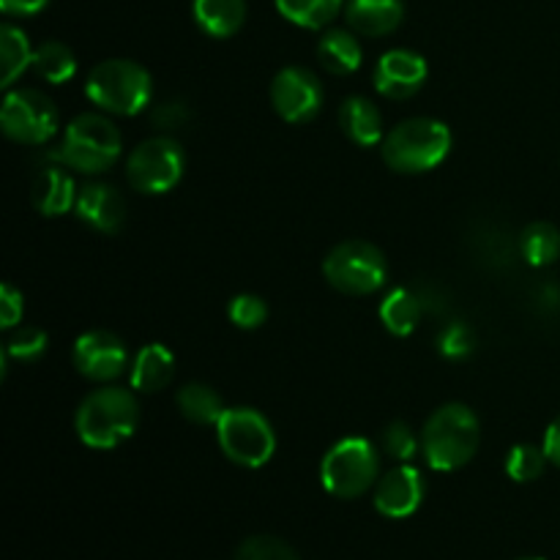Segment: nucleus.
<instances>
[{
	"mask_svg": "<svg viewBox=\"0 0 560 560\" xmlns=\"http://www.w3.org/2000/svg\"><path fill=\"white\" fill-rule=\"evenodd\" d=\"M317 60H320L328 74L348 77L361 69L364 49H361V42L355 38L353 31L328 27L320 36V42H317Z\"/></svg>",
	"mask_w": 560,
	"mask_h": 560,
	"instance_id": "aec40b11",
	"label": "nucleus"
},
{
	"mask_svg": "<svg viewBox=\"0 0 560 560\" xmlns=\"http://www.w3.org/2000/svg\"><path fill=\"white\" fill-rule=\"evenodd\" d=\"M31 71L38 80L49 82V85H63V82H69L77 74V58L71 52V47L49 38V42H42L38 47H33Z\"/></svg>",
	"mask_w": 560,
	"mask_h": 560,
	"instance_id": "5701e85b",
	"label": "nucleus"
},
{
	"mask_svg": "<svg viewBox=\"0 0 560 560\" xmlns=\"http://www.w3.org/2000/svg\"><path fill=\"white\" fill-rule=\"evenodd\" d=\"M421 310H424V301L419 299V293H413L410 288H397L383 299L381 320L394 337H410L419 326Z\"/></svg>",
	"mask_w": 560,
	"mask_h": 560,
	"instance_id": "4be33fe9",
	"label": "nucleus"
},
{
	"mask_svg": "<svg viewBox=\"0 0 560 560\" xmlns=\"http://www.w3.org/2000/svg\"><path fill=\"white\" fill-rule=\"evenodd\" d=\"M186 170V153L170 135L140 142L126 159V178L140 195H167L180 184Z\"/></svg>",
	"mask_w": 560,
	"mask_h": 560,
	"instance_id": "1a4fd4ad",
	"label": "nucleus"
},
{
	"mask_svg": "<svg viewBox=\"0 0 560 560\" xmlns=\"http://www.w3.org/2000/svg\"><path fill=\"white\" fill-rule=\"evenodd\" d=\"M339 126H342L345 135L361 148L381 145L383 137H386L381 109H377L375 104H372V98L366 96L345 98L342 107H339Z\"/></svg>",
	"mask_w": 560,
	"mask_h": 560,
	"instance_id": "6ab92c4d",
	"label": "nucleus"
},
{
	"mask_svg": "<svg viewBox=\"0 0 560 560\" xmlns=\"http://www.w3.org/2000/svg\"><path fill=\"white\" fill-rule=\"evenodd\" d=\"M427 60L421 58L413 49H388L386 55H381V60L375 63V91L386 98H408L416 91H421V85L427 82Z\"/></svg>",
	"mask_w": 560,
	"mask_h": 560,
	"instance_id": "4468645a",
	"label": "nucleus"
},
{
	"mask_svg": "<svg viewBox=\"0 0 560 560\" xmlns=\"http://www.w3.org/2000/svg\"><path fill=\"white\" fill-rule=\"evenodd\" d=\"M33 60V47L27 42L25 31L11 22L0 25V66H3V74H0V85L11 88L27 69H31Z\"/></svg>",
	"mask_w": 560,
	"mask_h": 560,
	"instance_id": "393cba45",
	"label": "nucleus"
},
{
	"mask_svg": "<svg viewBox=\"0 0 560 560\" xmlns=\"http://www.w3.org/2000/svg\"><path fill=\"white\" fill-rule=\"evenodd\" d=\"M345 20L350 31L361 36H388L402 25L405 3L402 0H348Z\"/></svg>",
	"mask_w": 560,
	"mask_h": 560,
	"instance_id": "f3484780",
	"label": "nucleus"
},
{
	"mask_svg": "<svg viewBox=\"0 0 560 560\" xmlns=\"http://www.w3.org/2000/svg\"><path fill=\"white\" fill-rule=\"evenodd\" d=\"M520 255L534 268L552 266L560 257V230L550 222H530L520 233Z\"/></svg>",
	"mask_w": 560,
	"mask_h": 560,
	"instance_id": "bb28decb",
	"label": "nucleus"
},
{
	"mask_svg": "<svg viewBox=\"0 0 560 560\" xmlns=\"http://www.w3.org/2000/svg\"><path fill=\"white\" fill-rule=\"evenodd\" d=\"M195 22L213 38H230L246 20V0H195Z\"/></svg>",
	"mask_w": 560,
	"mask_h": 560,
	"instance_id": "412c9836",
	"label": "nucleus"
},
{
	"mask_svg": "<svg viewBox=\"0 0 560 560\" xmlns=\"http://www.w3.org/2000/svg\"><path fill=\"white\" fill-rule=\"evenodd\" d=\"M175 402H178L184 419L200 427H217V421L228 410L217 388L208 386V383H186L178 392V397H175Z\"/></svg>",
	"mask_w": 560,
	"mask_h": 560,
	"instance_id": "b1692460",
	"label": "nucleus"
},
{
	"mask_svg": "<svg viewBox=\"0 0 560 560\" xmlns=\"http://www.w3.org/2000/svg\"><path fill=\"white\" fill-rule=\"evenodd\" d=\"M228 317L235 328H244V331H255L262 323L268 320V306L260 295L241 293L230 301Z\"/></svg>",
	"mask_w": 560,
	"mask_h": 560,
	"instance_id": "2f4dec72",
	"label": "nucleus"
},
{
	"mask_svg": "<svg viewBox=\"0 0 560 560\" xmlns=\"http://www.w3.org/2000/svg\"><path fill=\"white\" fill-rule=\"evenodd\" d=\"M541 448H545L547 459H550L556 468H560V416L550 421V427H547L545 432V443H541Z\"/></svg>",
	"mask_w": 560,
	"mask_h": 560,
	"instance_id": "e433bc0d",
	"label": "nucleus"
},
{
	"mask_svg": "<svg viewBox=\"0 0 560 560\" xmlns=\"http://www.w3.org/2000/svg\"><path fill=\"white\" fill-rule=\"evenodd\" d=\"M60 115L52 98L36 88H11L0 107V129L22 145H44L58 135Z\"/></svg>",
	"mask_w": 560,
	"mask_h": 560,
	"instance_id": "9d476101",
	"label": "nucleus"
},
{
	"mask_svg": "<svg viewBox=\"0 0 560 560\" xmlns=\"http://www.w3.org/2000/svg\"><path fill=\"white\" fill-rule=\"evenodd\" d=\"M381 151L383 162L397 173H430L452 151V131L443 120L410 118L383 137Z\"/></svg>",
	"mask_w": 560,
	"mask_h": 560,
	"instance_id": "7ed1b4c3",
	"label": "nucleus"
},
{
	"mask_svg": "<svg viewBox=\"0 0 560 560\" xmlns=\"http://www.w3.org/2000/svg\"><path fill=\"white\" fill-rule=\"evenodd\" d=\"M273 3H277L279 14L293 25L320 31L337 20L348 0H273Z\"/></svg>",
	"mask_w": 560,
	"mask_h": 560,
	"instance_id": "a878e982",
	"label": "nucleus"
},
{
	"mask_svg": "<svg viewBox=\"0 0 560 560\" xmlns=\"http://www.w3.org/2000/svg\"><path fill=\"white\" fill-rule=\"evenodd\" d=\"M219 448L241 468H262L277 452L271 421L255 408H228L217 421Z\"/></svg>",
	"mask_w": 560,
	"mask_h": 560,
	"instance_id": "6e6552de",
	"label": "nucleus"
},
{
	"mask_svg": "<svg viewBox=\"0 0 560 560\" xmlns=\"http://www.w3.org/2000/svg\"><path fill=\"white\" fill-rule=\"evenodd\" d=\"M438 350L446 359H465L476 350V334L465 323H448L438 337Z\"/></svg>",
	"mask_w": 560,
	"mask_h": 560,
	"instance_id": "473e14b6",
	"label": "nucleus"
},
{
	"mask_svg": "<svg viewBox=\"0 0 560 560\" xmlns=\"http://www.w3.org/2000/svg\"><path fill=\"white\" fill-rule=\"evenodd\" d=\"M323 277L345 295H370L386 284L388 260L370 241L350 238L328 252L323 260Z\"/></svg>",
	"mask_w": 560,
	"mask_h": 560,
	"instance_id": "0eeeda50",
	"label": "nucleus"
},
{
	"mask_svg": "<svg viewBox=\"0 0 560 560\" xmlns=\"http://www.w3.org/2000/svg\"><path fill=\"white\" fill-rule=\"evenodd\" d=\"M235 560H301L288 541L277 536H249L235 550Z\"/></svg>",
	"mask_w": 560,
	"mask_h": 560,
	"instance_id": "7c9ffc66",
	"label": "nucleus"
},
{
	"mask_svg": "<svg viewBox=\"0 0 560 560\" xmlns=\"http://www.w3.org/2000/svg\"><path fill=\"white\" fill-rule=\"evenodd\" d=\"M77 372L88 381L109 383L120 377L129 366V348L124 339L104 328H93L77 337L74 350H71Z\"/></svg>",
	"mask_w": 560,
	"mask_h": 560,
	"instance_id": "f8f14e48",
	"label": "nucleus"
},
{
	"mask_svg": "<svg viewBox=\"0 0 560 560\" xmlns=\"http://www.w3.org/2000/svg\"><path fill=\"white\" fill-rule=\"evenodd\" d=\"M377 474H381V457L375 443L359 435L334 443L320 463L323 487L342 501L370 492L381 479Z\"/></svg>",
	"mask_w": 560,
	"mask_h": 560,
	"instance_id": "423d86ee",
	"label": "nucleus"
},
{
	"mask_svg": "<svg viewBox=\"0 0 560 560\" xmlns=\"http://www.w3.org/2000/svg\"><path fill=\"white\" fill-rule=\"evenodd\" d=\"M85 93L98 109L109 115H140L151 107V71L129 58L102 60L91 69Z\"/></svg>",
	"mask_w": 560,
	"mask_h": 560,
	"instance_id": "20e7f679",
	"label": "nucleus"
},
{
	"mask_svg": "<svg viewBox=\"0 0 560 560\" xmlns=\"http://www.w3.org/2000/svg\"><path fill=\"white\" fill-rule=\"evenodd\" d=\"M47 350V331L36 326H20L5 342L3 353L14 361H38Z\"/></svg>",
	"mask_w": 560,
	"mask_h": 560,
	"instance_id": "c756f323",
	"label": "nucleus"
},
{
	"mask_svg": "<svg viewBox=\"0 0 560 560\" xmlns=\"http://www.w3.org/2000/svg\"><path fill=\"white\" fill-rule=\"evenodd\" d=\"M189 107H186V102H180V98H167V102L156 104V107L151 109V124L162 131L184 129V126L189 124Z\"/></svg>",
	"mask_w": 560,
	"mask_h": 560,
	"instance_id": "72a5a7b5",
	"label": "nucleus"
},
{
	"mask_svg": "<svg viewBox=\"0 0 560 560\" xmlns=\"http://www.w3.org/2000/svg\"><path fill=\"white\" fill-rule=\"evenodd\" d=\"M481 443L479 416L463 402H448L427 419L421 430V454L432 470H457L476 457Z\"/></svg>",
	"mask_w": 560,
	"mask_h": 560,
	"instance_id": "f03ea898",
	"label": "nucleus"
},
{
	"mask_svg": "<svg viewBox=\"0 0 560 560\" xmlns=\"http://www.w3.org/2000/svg\"><path fill=\"white\" fill-rule=\"evenodd\" d=\"M124 153L120 129L102 113H82L66 126L58 156L66 167L85 175H102Z\"/></svg>",
	"mask_w": 560,
	"mask_h": 560,
	"instance_id": "39448f33",
	"label": "nucleus"
},
{
	"mask_svg": "<svg viewBox=\"0 0 560 560\" xmlns=\"http://www.w3.org/2000/svg\"><path fill=\"white\" fill-rule=\"evenodd\" d=\"M49 0H0V11L5 16H33L44 11Z\"/></svg>",
	"mask_w": 560,
	"mask_h": 560,
	"instance_id": "c9c22d12",
	"label": "nucleus"
},
{
	"mask_svg": "<svg viewBox=\"0 0 560 560\" xmlns=\"http://www.w3.org/2000/svg\"><path fill=\"white\" fill-rule=\"evenodd\" d=\"M547 454L541 446H534V443H517L512 446V452L506 454V474L512 476V481H520V485H528V481H536L547 468Z\"/></svg>",
	"mask_w": 560,
	"mask_h": 560,
	"instance_id": "cd10ccee",
	"label": "nucleus"
},
{
	"mask_svg": "<svg viewBox=\"0 0 560 560\" xmlns=\"http://www.w3.org/2000/svg\"><path fill=\"white\" fill-rule=\"evenodd\" d=\"M80 222L93 228L96 233L113 235L124 228L126 222V197L120 195L118 186L102 184V180H91V184L80 186L77 191L74 206Z\"/></svg>",
	"mask_w": 560,
	"mask_h": 560,
	"instance_id": "2eb2a0df",
	"label": "nucleus"
},
{
	"mask_svg": "<svg viewBox=\"0 0 560 560\" xmlns=\"http://www.w3.org/2000/svg\"><path fill=\"white\" fill-rule=\"evenodd\" d=\"M77 184L66 164H44L33 175L31 202L42 217H63L77 206Z\"/></svg>",
	"mask_w": 560,
	"mask_h": 560,
	"instance_id": "dca6fc26",
	"label": "nucleus"
},
{
	"mask_svg": "<svg viewBox=\"0 0 560 560\" xmlns=\"http://www.w3.org/2000/svg\"><path fill=\"white\" fill-rule=\"evenodd\" d=\"M323 82L306 66H284L271 82V104L288 124H306L323 109Z\"/></svg>",
	"mask_w": 560,
	"mask_h": 560,
	"instance_id": "9b49d317",
	"label": "nucleus"
},
{
	"mask_svg": "<svg viewBox=\"0 0 560 560\" xmlns=\"http://www.w3.org/2000/svg\"><path fill=\"white\" fill-rule=\"evenodd\" d=\"M375 509L388 520H405L419 512L424 501V476L410 463H399L375 485Z\"/></svg>",
	"mask_w": 560,
	"mask_h": 560,
	"instance_id": "ddd939ff",
	"label": "nucleus"
},
{
	"mask_svg": "<svg viewBox=\"0 0 560 560\" xmlns=\"http://www.w3.org/2000/svg\"><path fill=\"white\" fill-rule=\"evenodd\" d=\"M520 560H545V558H520Z\"/></svg>",
	"mask_w": 560,
	"mask_h": 560,
	"instance_id": "4c0bfd02",
	"label": "nucleus"
},
{
	"mask_svg": "<svg viewBox=\"0 0 560 560\" xmlns=\"http://www.w3.org/2000/svg\"><path fill=\"white\" fill-rule=\"evenodd\" d=\"M140 424V402L135 388L102 386L88 394L74 416L80 441L91 448H115L131 438Z\"/></svg>",
	"mask_w": 560,
	"mask_h": 560,
	"instance_id": "f257e3e1",
	"label": "nucleus"
},
{
	"mask_svg": "<svg viewBox=\"0 0 560 560\" xmlns=\"http://www.w3.org/2000/svg\"><path fill=\"white\" fill-rule=\"evenodd\" d=\"M175 375V355L170 353L167 345L151 342L142 345L135 353V361H131L129 381L131 388L140 394H153L162 392V388L170 386Z\"/></svg>",
	"mask_w": 560,
	"mask_h": 560,
	"instance_id": "a211bd4d",
	"label": "nucleus"
},
{
	"mask_svg": "<svg viewBox=\"0 0 560 560\" xmlns=\"http://www.w3.org/2000/svg\"><path fill=\"white\" fill-rule=\"evenodd\" d=\"M381 448L397 463H410L421 452V438L416 435L408 421H392L383 427Z\"/></svg>",
	"mask_w": 560,
	"mask_h": 560,
	"instance_id": "c85d7f7f",
	"label": "nucleus"
},
{
	"mask_svg": "<svg viewBox=\"0 0 560 560\" xmlns=\"http://www.w3.org/2000/svg\"><path fill=\"white\" fill-rule=\"evenodd\" d=\"M22 312H25V304H22L20 290L11 288V284H3L0 288V326L14 328L22 320Z\"/></svg>",
	"mask_w": 560,
	"mask_h": 560,
	"instance_id": "f704fd0d",
	"label": "nucleus"
}]
</instances>
